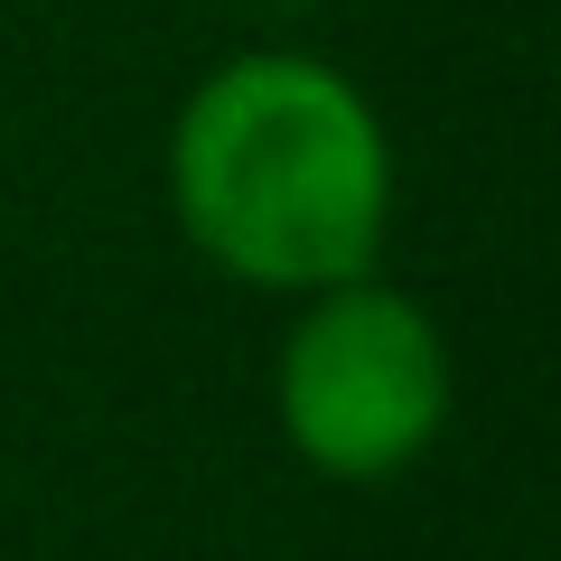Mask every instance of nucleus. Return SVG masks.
Masks as SVG:
<instances>
[{"mask_svg":"<svg viewBox=\"0 0 561 561\" xmlns=\"http://www.w3.org/2000/svg\"><path fill=\"white\" fill-rule=\"evenodd\" d=\"M169 216L243 290H337L383 262L393 140L356 76L300 47L206 66L169 122Z\"/></svg>","mask_w":561,"mask_h":561,"instance_id":"nucleus-1","label":"nucleus"},{"mask_svg":"<svg viewBox=\"0 0 561 561\" xmlns=\"http://www.w3.org/2000/svg\"><path fill=\"white\" fill-rule=\"evenodd\" d=\"M280 440L328 486H383L431 459L449 421V337L393 280L309 290L272 356Z\"/></svg>","mask_w":561,"mask_h":561,"instance_id":"nucleus-2","label":"nucleus"}]
</instances>
